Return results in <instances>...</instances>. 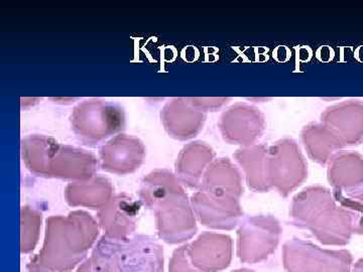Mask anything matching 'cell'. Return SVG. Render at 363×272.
<instances>
[{
	"mask_svg": "<svg viewBox=\"0 0 363 272\" xmlns=\"http://www.w3.org/2000/svg\"><path fill=\"white\" fill-rule=\"evenodd\" d=\"M140 200L156 214L157 234L169 244L190 239L197 231L194 213L180 181L169 171H156L143 181Z\"/></svg>",
	"mask_w": 363,
	"mask_h": 272,
	"instance_id": "1",
	"label": "cell"
},
{
	"mask_svg": "<svg viewBox=\"0 0 363 272\" xmlns=\"http://www.w3.org/2000/svg\"><path fill=\"white\" fill-rule=\"evenodd\" d=\"M99 236L94 219L85 212L48 219L44 244L35 255L43 266L57 271H72L87 256Z\"/></svg>",
	"mask_w": 363,
	"mask_h": 272,
	"instance_id": "2",
	"label": "cell"
},
{
	"mask_svg": "<svg viewBox=\"0 0 363 272\" xmlns=\"http://www.w3.org/2000/svg\"><path fill=\"white\" fill-rule=\"evenodd\" d=\"M89 259L93 272H164V250L150 235L124 240L104 235Z\"/></svg>",
	"mask_w": 363,
	"mask_h": 272,
	"instance_id": "3",
	"label": "cell"
},
{
	"mask_svg": "<svg viewBox=\"0 0 363 272\" xmlns=\"http://www.w3.org/2000/svg\"><path fill=\"white\" fill-rule=\"evenodd\" d=\"M267 181L283 195L301 185L307 176V164L298 143L291 138L267 147Z\"/></svg>",
	"mask_w": 363,
	"mask_h": 272,
	"instance_id": "4",
	"label": "cell"
},
{
	"mask_svg": "<svg viewBox=\"0 0 363 272\" xmlns=\"http://www.w3.org/2000/svg\"><path fill=\"white\" fill-rule=\"evenodd\" d=\"M224 140L242 147L255 144L266 130V118L257 107L247 103L231 106L221 117Z\"/></svg>",
	"mask_w": 363,
	"mask_h": 272,
	"instance_id": "5",
	"label": "cell"
},
{
	"mask_svg": "<svg viewBox=\"0 0 363 272\" xmlns=\"http://www.w3.org/2000/svg\"><path fill=\"white\" fill-rule=\"evenodd\" d=\"M321 123L341 147L358 144L363 140V102L348 100L332 105L322 114Z\"/></svg>",
	"mask_w": 363,
	"mask_h": 272,
	"instance_id": "6",
	"label": "cell"
},
{
	"mask_svg": "<svg viewBox=\"0 0 363 272\" xmlns=\"http://www.w3.org/2000/svg\"><path fill=\"white\" fill-rule=\"evenodd\" d=\"M140 209V204L130 196L121 194L112 197L98 213L104 235L116 240L128 239L133 236Z\"/></svg>",
	"mask_w": 363,
	"mask_h": 272,
	"instance_id": "7",
	"label": "cell"
},
{
	"mask_svg": "<svg viewBox=\"0 0 363 272\" xmlns=\"http://www.w3.org/2000/svg\"><path fill=\"white\" fill-rule=\"evenodd\" d=\"M193 208L203 225L214 229H233L241 216L235 198H219L199 191L193 196Z\"/></svg>",
	"mask_w": 363,
	"mask_h": 272,
	"instance_id": "8",
	"label": "cell"
},
{
	"mask_svg": "<svg viewBox=\"0 0 363 272\" xmlns=\"http://www.w3.org/2000/svg\"><path fill=\"white\" fill-rule=\"evenodd\" d=\"M188 253L191 261L199 271H221L230 261V238L221 234H202L192 244L188 245Z\"/></svg>",
	"mask_w": 363,
	"mask_h": 272,
	"instance_id": "9",
	"label": "cell"
},
{
	"mask_svg": "<svg viewBox=\"0 0 363 272\" xmlns=\"http://www.w3.org/2000/svg\"><path fill=\"white\" fill-rule=\"evenodd\" d=\"M200 191L214 197L238 199L243 192L240 171L228 159H217L205 171Z\"/></svg>",
	"mask_w": 363,
	"mask_h": 272,
	"instance_id": "10",
	"label": "cell"
},
{
	"mask_svg": "<svg viewBox=\"0 0 363 272\" xmlns=\"http://www.w3.org/2000/svg\"><path fill=\"white\" fill-rule=\"evenodd\" d=\"M329 181L336 190H354L363 185V157L355 152H337L329 161Z\"/></svg>",
	"mask_w": 363,
	"mask_h": 272,
	"instance_id": "11",
	"label": "cell"
},
{
	"mask_svg": "<svg viewBox=\"0 0 363 272\" xmlns=\"http://www.w3.org/2000/svg\"><path fill=\"white\" fill-rule=\"evenodd\" d=\"M113 188L104 178H91L70 183L66 188L67 202L71 206L102 209L112 198Z\"/></svg>",
	"mask_w": 363,
	"mask_h": 272,
	"instance_id": "12",
	"label": "cell"
},
{
	"mask_svg": "<svg viewBox=\"0 0 363 272\" xmlns=\"http://www.w3.org/2000/svg\"><path fill=\"white\" fill-rule=\"evenodd\" d=\"M214 157L213 150L203 142L187 145L177 162V174L185 185L196 188L204 176V171Z\"/></svg>",
	"mask_w": 363,
	"mask_h": 272,
	"instance_id": "13",
	"label": "cell"
},
{
	"mask_svg": "<svg viewBox=\"0 0 363 272\" xmlns=\"http://www.w3.org/2000/svg\"><path fill=\"white\" fill-rule=\"evenodd\" d=\"M267 147L262 144L243 147L234 154L242 166L248 186L252 190L264 192L271 188L267 181Z\"/></svg>",
	"mask_w": 363,
	"mask_h": 272,
	"instance_id": "14",
	"label": "cell"
},
{
	"mask_svg": "<svg viewBox=\"0 0 363 272\" xmlns=\"http://www.w3.org/2000/svg\"><path fill=\"white\" fill-rule=\"evenodd\" d=\"M301 137L308 156L318 164H326L342 147L335 136L322 123L308 124L303 128Z\"/></svg>",
	"mask_w": 363,
	"mask_h": 272,
	"instance_id": "15",
	"label": "cell"
},
{
	"mask_svg": "<svg viewBox=\"0 0 363 272\" xmlns=\"http://www.w3.org/2000/svg\"><path fill=\"white\" fill-rule=\"evenodd\" d=\"M167 118L171 132L180 140H188L201 130L204 114L185 100L177 99L168 107Z\"/></svg>",
	"mask_w": 363,
	"mask_h": 272,
	"instance_id": "16",
	"label": "cell"
},
{
	"mask_svg": "<svg viewBox=\"0 0 363 272\" xmlns=\"http://www.w3.org/2000/svg\"><path fill=\"white\" fill-rule=\"evenodd\" d=\"M143 152L136 147H116L102 152L104 169L117 175L133 173L142 164Z\"/></svg>",
	"mask_w": 363,
	"mask_h": 272,
	"instance_id": "17",
	"label": "cell"
},
{
	"mask_svg": "<svg viewBox=\"0 0 363 272\" xmlns=\"http://www.w3.org/2000/svg\"><path fill=\"white\" fill-rule=\"evenodd\" d=\"M333 197L339 206L350 214L353 230L363 232V191L336 190Z\"/></svg>",
	"mask_w": 363,
	"mask_h": 272,
	"instance_id": "18",
	"label": "cell"
},
{
	"mask_svg": "<svg viewBox=\"0 0 363 272\" xmlns=\"http://www.w3.org/2000/svg\"><path fill=\"white\" fill-rule=\"evenodd\" d=\"M42 216L30 208H23L21 214V251L28 254L35 249L40 237Z\"/></svg>",
	"mask_w": 363,
	"mask_h": 272,
	"instance_id": "19",
	"label": "cell"
},
{
	"mask_svg": "<svg viewBox=\"0 0 363 272\" xmlns=\"http://www.w3.org/2000/svg\"><path fill=\"white\" fill-rule=\"evenodd\" d=\"M169 272H203L196 268L188 253V245L178 248L169 260Z\"/></svg>",
	"mask_w": 363,
	"mask_h": 272,
	"instance_id": "20",
	"label": "cell"
},
{
	"mask_svg": "<svg viewBox=\"0 0 363 272\" xmlns=\"http://www.w3.org/2000/svg\"><path fill=\"white\" fill-rule=\"evenodd\" d=\"M28 272H63L52 271V269L47 268V267L43 266L42 264L38 261L37 259L33 256V259H30V264H28ZM71 272V271H66Z\"/></svg>",
	"mask_w": 363,
	"mask_h": 272,
	"instance_id": "21",
	"label": "cell"
},
{
	"mask_svg": "<svg viewBox=\"0 0 363 272\" xmlns=\"http://www.w3.org/2000/svg\"><path fill=\"white\" fill-rule=\"evenodd\" d=\"M76 272H93L92 266H91L90 259H86L85 261L83 262L80 266H79V268Z\"/></svg>",
	"mask_w": 363,
	"mask_h": 272,
	"instance_id": "22",
	"label": "cell"
}]
</instances>
